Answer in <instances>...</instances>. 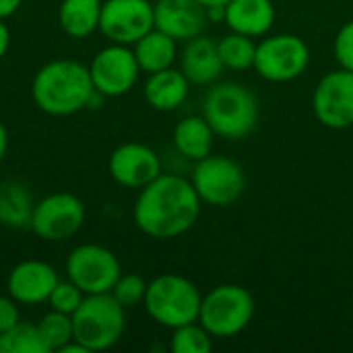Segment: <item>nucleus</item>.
Listing matches in <instances>:
<instances>
[{
	"instance_id": "4468645a",
	"label": "nucleus",
	"mask_w": 353,
	"mask_h": 353,
	"mask_svg": "<svg viewBox=\"0 0 353 353\" xmlns=\"http://www.w3.org/2000/svg\"><path fill=\"white\" fill-rule=\"evenodd\" d=\"M108 172L116 184L141 190L161 174V159L143 143H124L112 151Z\"/></svg>"
},
{
	"instance_id": "2f4dec72",
	"label": "nucleus",
	"mask_w": 353,
	"mask_h": 353,
	"mask_svg": "<svg viewBox=\"0 0 353 353\" xmlns=\"http://www.w3.org/2000/svg\"><path fill=\"white\" fill-rule=\"evenodd\" d=\"M10 48V29L6 25V19H0V58L8 52Z\"/></svg>"
},
{
	"instance_id": "20e7f679",
	"label": "nucleus",
	"mask_w": 353,
	"mask_h": 353,
	"mask_svg": "<svg viewBox=\"0 0 353 353\" xmlns=\"http://www.w3.org/2000/svg\"><path fill=\"white\" fill-rule=\"evenodd\" d=\"M203 294L188 277L165 273L147 283L145 310L147 314L165 329H178L199 321Z\"/></svg>"
},
{
	"instance_id": "473e14b6",
	"label": "nucleus",
	"mask_w": 353,
	"mask_h": 353,
	"mask_svg": "<svg viewBox=\"0 0 353 353\" xmlns=\"http://www.w3.org/2000/svg\"><path fill=\"white\" fill-rule=\"evenodd\" d=\"M21 2H23V0H0V19L12 17V14L19 10Z\"/></svg>"
},
{
	"instance_id": "5701e85b",
	"label": "nucleus",
	"mask_w": 353,
	"mask_h": 353,
	"mask_svg": "<svg viewBox=\"0 0 353 353\" xmlns=\"http://www.w3.org/2000/svg\"><path fill=\"white\" fill-rule=\"evenodd\" d=\"M35 201L29 188L19 180L0 184V225L10 230H25L31 225Z\"/></svg>"
},
{
	"instance_id": "f3484780",
	"label": "nucleus",
	"mask_w": 353,
	"mask_h": 353,
	"mask_svg": "<svg viewBox=\"0 0 353 353\" xmlns=\"http://www.w3.org/2000/svg\"><path fill=\"white\" fill-rule=\"evenodd\" d=\"M180 70L190 81V85L213 83L223 70L217 41L205 37L203 33L188 39L180 52Z\"/></svg>"
},
{
	"instance_id": "f8f14e48",
	"label": "nucleus",
	"mask_w": 353,
	"mask_h": 353,
	"mask_svg": "<svg viewBox=\"0 0 353 353\" xmlns=\"http://www.w3.org/2000/svg\"><path fill=\"white\" fill-rule=\"evenodd\" d=\"M155 27V10L149 0H103L99 31L110 43L134 46Z\"/></svg>"
},
{
	"instance_id": "dca6fc26",
	"label": "nucleus",
	"mask_w": 353,
	"mask_h": 353,
	"mask_svg": "<svg viewBox=\"0 0 353 353\" xmlns=\"http://www.w3.org/2000/svg\"><path fill=\"white\" fill-rule=\"evenodd\" d=\"M155 29L168 33L176 41H188L203 33L207 19V8L199 0H157Z\"/></svg>"
},
{
	"instance_id": "9d476101",
	"label": "nucleus",
	"mask_w": 353,
	"mask_h": 353,
	"mask_svg": "<svg viewBox=\"0 0 353 353\" xmlns=\"http://www.w3.org/2000/svg\"><path fill=\"white\" fill-rule=\"evenodd\" d=\"M85 205L72 192H52L33 207L29 230L43 242H64L74 238L85 225Z\"/></svg>"
},
{
	"instance_id": "f704fd0d",
	"label": "nucleus",
	"mask_w": 353,
	"mask_h": 353,
	"mask_svg": "<svg viewBox=\"0 0 353 353\" xmlns=\"http://www.w3.org/2000/svg\"><path fill=\"white\" fill-rule=\"evenodd\" d=\"M205 8H209V6H219V4H228V0H199Z\"/></svg>"
},
{
	"instance_id": "cd10ccee",
	"label": "nucleus",
	"mask_w": 353,
	"mask_h": 353,
	"mask_svg": "<svg viewBox=\"0 0 353 353\" xmlns=\"http://www.w3.org/2000/svg\"><path fill=\"white\" fill-rule=\"evenodd\" d=\"M124 308H134L137 304L145 302V294H147V281L137 275V273H122L116 281V285L110 292Z\"/></svg>"
},
{
	"instance_id": "7ed1b4c3",
	"label": "nucleus",
	"mask_w": 353,
	"mask_h": 353,
	"mask_svg": "<svg viewBox=\"0 0 353 353\" xmlns=\"http://www.w3.org/2000/svg\"><path fill=\"white\" fill-rule=\"evenodd\" d=\"M203 116L217 137L240 141L248 137L259 122V99L240 83H219L205 95Z\"/></svg>"
},
{
	"instance_id": "aec40b11",
	"label": "nucleus",
	"mask_w": 353,
	"mask_h": 353,
	"mask_svg": "<svg viewBox=\"0 0 353 353\" xmlns=\"http://www.w3.org/2000/svg\"><path fill=\"white\" fill-rule=\"evenodd\" d=\"M213 139H215V130L205 120V116L182 118L174 126V132H172V141H174V147L178 149V153L192 161H199V159L211 155Z\"/></svg>"
},
{
	"instance_id": "4be33fe9",
	"label": "nucleus",
	"mask_w": 353,
	"mask_h": 353,
	"mask_svg": "<svg viewBox=\"0 0 353 353\" xmlns=\"http://www.w3.org/2000/svg\"><path fill=\"white\" fill-rule=\"evenodd\" d=\"M176 43L178 41L174 37H170L168 33H163L155 27L149 33H145L132 46V52L137 56L141 72L151 74V72L174 66V62L178 58V46Z\"/></svg>"
},
{
	"instance_id": "f03ea898",
	"label": "nucleus",
	"mask_w": 353,
	"mask_h": 353,
	"mask_svg": "<svg viewBox=\"0 0 353 353\" xmlns=\"http://www.w3.org/2000/svg\"><path fill=\"white\" fill-rule=\"evenodd\" d=\"M31 97L48 116H72L85 108H95V99H103L93 87L89 66L70 58L43 64L31 81Z\"/></svg>"
},
{
	"instance_id": "393cba45",
	"label": "nucleus",
	"mask_w": 353,
	"mask_h": 353,
	"mask_svg": "<svg viewBox=\"0 0 353 353\" xmlns=\"http://www.w3.org/2000/svg\"><path fill=\"white\" fill-rule=\"evenodd\" d=\"M0 353H50L37 325L19 321L6 333H0Z\"/></svg>"
},
{
	"instance_id": "c85d7f7f",
	"label": "nucleus",
	"mask_w": 353,
	"mask_h": 353,
	"mask_svg": "<svg viewBox=\"0 0 353 353\" xmlns=\"http://www.w3.org/2000/svg\"><path fill=\"white\" fill-rule=\"evenodd\" d=\"M85 300V294L70 281V279H66V281H58V285L54 288V292L50 294V298H48V304H50V308L52 310H56V312H62V314H74L77 312V308L81 306V302Z\"/></svg>"
},
{
	"instance_id": "ddd939ff",
	"label": "nucleus",
	"mask_w": 353,
	"mask_h": 353,
	"mask_svg": "<svg viewBox=\"0 0 353 353\" xmlns=\"http://www.w3.org/2000/svg\"><path fill=\"white\" fill-rule=\"evenodd\" d=\"M312 110L316 120L333 130L353 126V70H331L314 87Z\"/></svg>"
},
{
	"instance_id": "6e6552de",
	"label": "nucleus",
	"mask_w": 353,
	"mask_h": 353,
	"mask_svg": "<svg viewBox=\"0 0 353 353\" xmlns=\"http://www.w3.org/2000/svg\"><path fill=\"white\" fill-rule=\"evenodd\" d=\"M310 64L306 41L294 33L267 35L256 43L254 70L271 83H290L302 77Z\"/></svg>"
},
{
	"instance_id": "a211bd4d",
	"label": "nucleus",
	"mask_w": 353,
	"mask_h": 353,
	"mask_svg": "<svg viewBox=\"0 0 353 353\" xmlns=\"http://www.w3.org/2000/svg\"><path fill=\"white\" fill-rule=\"evenodd\" d=\"M223 23L230 31L265 37L275 25V4L273 0H228Z\"/></svg>"
},
{
	"instance_id": "72a5a7b5",
	"label": "nucleus",
	"mask_w": 353,
	"mask_h": 353,
	"mask_svg": "<svg viewBox=\"0 0 353 353\" xmlns=\"http://www.w3.org/2000/svg\"><path fill=\"white\" fill-rule=\"evenodd\" d=\"M6 151H8V130H6L4 122L0 120V163L6 157Z\"/></svg>"
},
{
	"instance_id": "b1692460",
	"label": "nucleus",
	"mask_w": 353,
	"mask_h": 353,
	"mask_svg": "<svg viewBox=\"0 0 353 353\" xmlns=\"http://www.w3.org/2000/svg\"><path fill=\"white\" fill-rule=\"evenodd\" d=\"M219 56L223 62V68L232 70H248L254 68V56H256V43L254 37L230 31L219 41Z\"/></svg>"
},
{
	"instance_id": "412c9836",
	"label": "nucleus",
	"mask_w": 353,
	"mask_h": 353,
	"mask_svg": "<svg viewBox=\"0 0 353 353\" xmlns=\"http://www.w3.org/2000/svg\"><path fill=\"white\" fill-rule=\"evenodd\" d=\"M103 0H62L58 8V25L64 35L85 39L99 29Z\"/></svg>"
},
{
	"instance_id": "39448f33",
	"label": "nucleus",
	"mask_w": 353,
	"mask_h": 353,
	"mask_svg": "<svg viewBox=\"0 0 353 353\" xmlns=\"http://www.w3.org/2000/svg\"><path fill=\"white\" fill-rule=\"evenodd\" d=\"M74 341L87 352H105L114 347L126 329V308L112 294L85 296L72 314Z\"/></svg>"
},
{
	"instance_id": "423d86ee",
	"label": "nucleus",
	"mask_w": 353,
	"mask_h": 353,
	"mask_svg": "<svg viewBox=\"0 0 353 353\" xmlns=\"http://www.w3.org/2000/svg\"><path fill=\"white\" fill-rule=\"evenodd\" d=\"M254 298L252 294L234 283L217 285L207 296H203L199 323L211 333V337L230 339L242 333L254 319Z\"/></svg>"
},
{
	"instance_id": "6ab92c4d",
	"label": "nucleus",
	"mask_w": 353,
	"mask_h": 353,
	"mask_svg": "<svg viewBox=\"0 0 353 353\" xmlns=\"http://www.w3.org/2000/svg\"><path fill=\"white\" fill-rule=\"evenodd\" d=\"M188 87H190V81L184 77V72L180 68L176 70L174 66H170V68L151 72L147 77L143 95L153 110L172 112L186 101Z\"/></svg>"
},
{
	"instance_id": "7c9ffc66",
	"label": "nucleus",
	"mask_w": 353,
	"mask_h": 353,
	"mask_svg": "<svg viewBox=\"0 0 353 353\" xmlns=\"http://www.w3.org/2000/svg\"><path fill=\"white\" fill-rule=\"evenodd\" d=\"M21 321L19 316V304L6 294L0 296V333H6Z\"/></svg>"
},
{
	"instance_id": "2eb2a0df",
	"label": "nucleus",
	"mask_w": 353,
	"mask_h": 353,
	"mask_svg": "<svg viewBox=\"0 0 353 353\" xmlns=\"http://www.w3.org/2000/svg\"><path fill=\"white\" fill-rule=\"evenodd\" d=\"M58 281V271L50 263L29 259L10 269L6 277V294L19 306H39L48 302Z\"/></svg>"
},
{
	"instance_id": "c756f323",
	"label": "nucleus",
	"mask_w": 353,
	"mask_h": 353,
	"mask_svg": "<svg viewBox=\"0 0 353 353\" xmlns=\"http://www.w3.org/2000/svg\"><path fill=\"white\" fill-rule=\"evenodd\" d=\"M333 50L339 66L345 70H353V19L337 31Z\"/></svg>"
},
{
	"instance_id": "a878e982",
	"label": "nucleus",
	"mask_w": 353,
	"mask_h": 353,
	"mask_svg": "<svg viewBox=\"0 0 353 353\" xmlns=\"http://www.w3.org/2000/svg\"><path fill=\"white\" fill-rule=\"evenodd\" d=\"M37 331L50 353H58L68 341L74 339L72 316L56 310H50L48 314L41 316V321L37 323Z\"/></svg>"
},
{
	"instance_id": "bb28decb",
	"label": "nucleus",
	"mask_w": 353,
	"mask_h": 353,
	"mask_svg": "<svg viewBox=\"0 0 353 353\" xmlns=\"http://www.w3.org/2000/svg\"><path fill=\"white\" fill-rule=\"evenodd\" d=\"M170 350L174 353H211L213 337L211 333L196 321L172 329Z\"/></svg>"
},
{
	"instance_id": "1a4fd4ad",
	"label": "nucleus",
	"mask_w": 353,
	"mask_h": 353,
	"mask_svg": "<svg viewBox=\"0 0 353 353\" xmlns=\"http://www.w3.org/2000/svg\"><path fill=\"white\" fill-rule=\"evenodd\" d=\"M199 199L211 207L234 205L246 188L242 165L223 155H207L196 161L190 178Z\"/></svg>"
},
{
	"instance_id": "9b49d317",
	"label": "nucleus",
	"mask_w": 353,
	"mask_h": 353,
	"mask_svg": "<svg viewBox=\"0 0 353 353\" xmlns=\"http://www.w3.org/2000/svg\"><path fill=\"white\" fill-rule=\"evenodd\" d=\"M95 91L103 97H122L139 81L141 66L132 52V46L110 43L101 48L87 64Z\"/></svg>"
},
{
	"instance_id": "f257e3e1",
	"label": "nucleus",
	"mask_w": 353,
	"mask_h": 353,
	"mask_svg": "<svg viewBox=\"0 0 353 353\" xmlns=\"http://www.w3.org/2000/svg\"><path fill=\"white\" fill-rule=\"evenodd\" d=\"M203 201L190 180L178 174H159L141 188L134 203L137 228L155 240H172L186 234L201 215Z\"/></svg>"
},
{
	"instance_id": "0eeeda50",
	"label": "nucleus",
	"mask_w": 353,
	"mask_h": 353,
	"mask_svg": "<svg viewBox=\"0 0 353 353\" xmlns=\"http://www.w3.org/2000/svg\"><path fill=\"white\" fill-rule=\"evenodd\" d=\"M122 275L118 256L101 244H79L66 259V279H70L85 296L110 294Z\"/></svg>"
}]
</instances>
